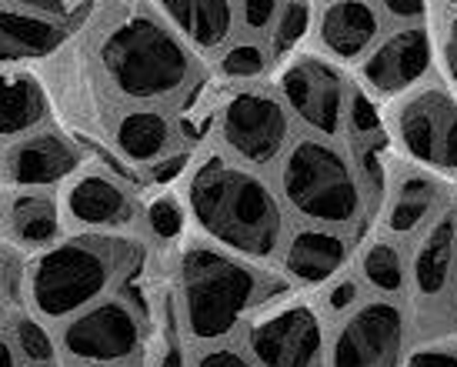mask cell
Returning <instances> with one entry per match:
<instances>
[{
    "label": "cell",
    "instance_id": "1",
    "mask_svg": "<svg viewBox=\"0 0 457 367\" xmlns=\"http://www.w3.org/2000/svg\"><path fill=\"white\" fill-rule=\"evenodd\" d=\"M184 211L204 241L230 254H241L254 264L280 257L287 241V207L280 194L228 154H207L184 180Z\"/></svg>",
    "mask_w": 457,
    "mask_h": 367
},
{
    "label": "cell",
    "instance_id": "2",
    "mask_svg": "<svg viewBox=\"0 0 457 367\" xmlns=\"http://www.w3.org/2000/svg\"><path fill=\"white\" fill-rule=\"evenodd\" d=\"M291 291V280L278 278L241 254L211 241H187L178 261L180 330L194 344L228 341L247 314Z\"/></svg>",
    "mask_w": 457,
    "mask_h": 367
},
{
    "label": "cell",
    "instance_id": "3",
    "mask_svg": "<svg viewBox=\"0 0 457 367\" xmlns=\"http://www.w3.org/2000/svg\"><path fill=\"white\" fill-rule=\"evenodd\" d=\"M97 63L120 101L161 107L180 97L201 74L194 47L154 11H124L107 24L97 44Z\"/></svg>",
    "mask_w": 457,
    "mask_h": 367
},
{
    "label": "cell",
    "instance_id": "4",
    "mask_svg": "<svg viewBox=\"0 0 457 367\" xmlns=\"http://www.w3.org/2000/svg\"><path fill=\"white\" fill-rule=\"evenodd\" d=\"M278 194L304 224L354 230L368 214L370 190L347 140L301 134L278 164Z\"/></svg>",
    "mask_w": 457,
    "mask_h": 367
},
{
    "label": "cell",
    "instance_id": "5",
    "mask_svg": "<svg viewBox=\"0 0 457 367\" xmlns=\"http://www.w3.org/2000/svg\"><path fill=\"white\" fill-rule=\"evenodd\" d=\"M134 244L111 234H77L27 264V301L37 317L71 321L114 291L134 271Z\"/></svg>",
    "mask_w": 457,
    "mask_h": 367
},
{
    "label": "cell",
    "instance_id": "6",
    "mask_svg": "<svg viewBox=\"0 0 457 367\" xmlns=\"http://www.w3.org/2000/svg\"><path fill=\"white\" fill-rule=\"evenodd\" d=\"M418 344L407 297L364 294L351 311L328 321L324 367H404Z\"/></svg>",
    "mask_w": 457,
    "mask_h": 367
},
{
    "label": "cell",
    "instance_id": "7",
    "mask_svg": "<svg viewBox=\"0 0 457 367\" xmlns=\"http://www.w3.org/2000/svg\"><path fill=\"white\" fill-rule=\"evenodd\" d=\"M384 130L401 161L457 180V94L447 84L424 80L387 104Z\"/></svg>",
    "mask_w": 457,
    "mask_h": 367
},
{
    "label": "cell",
    "instance_id": "8",
    "mask_svg": "<svg viewBox=\"0 0 457 367\" xmlns=\"http://www.w3.org/2000/svg\"><path fill=\"white\" fill-rule=\"evenodd\" d=\"M354 77L344 74L337 61L314 51H294L284 57L278 74V94L307 134L344 140L347 107H351Z\"/></svg>",
    "mask_w": 457,
    "mask_h": 367
},
{
    "label": "cell",
    "instance_id": "9",
    "mask_svg": "<svg viewBox=\"0 0 457 367\" xmlns=\"http://www.w3.org/2000/svg\"><path fill=\"white\" fill-rule=\"evenodd\" d=\"M217 138L228 157L251 167H274L294 144V117L278 90L241 88L217 117Z\"/></svg>",
    "mask_w": 457,
    "mask_h": 367
},
{
    "label": "cell",
    "instance_id": "10",
    "mask_svg": "<svg viewBox=\"0 0 457 367\" xmlns=\"http://www.w3.org/2000/svg\"><path fill=\"white\" fill-rule=\"evenodd\" d=\"M247 351L261 367H324L328 317L320 304L280 297L247 328Z\"/></svg>",
    "mask_w": 457,
    "mask_h": 367
},
{
    "label": "cell",
    "instance_id": "11",
    "mask_svg": "<svg viewBox=\"0 0 457 367\" xmlns=\"http://www.w3.org/2000/svg\"><path fill=\"white\" fill-rule=\"evenodd\" d=\"M61 351L74 364H130L144 351V324L130 301L107 294L64 321Z\"/></svg>",
    "mask_w": 457,
    "mask_h": 367
},
{
    "label": "cell",
    "instance_id": "12",
    "mask_svg": "<svg viewBox=\"0 0 457 367\" xmlns=\"http://www.w3.org/2000/svg\"><path fill=\"white\" fill-rule=\"evenodd\" d=\"M434 67H437L434 30L428 24H404L381 34L368 57L357 63L354 84L374 101L391 104L394 97L431 80Z\"/></svg>",
    "mask_w": 457,
    "mask_h": 367
},
{
    "label": "cell",
    "instance_id": "13",
    "mask_svg": "<svg viewBox=\"0 0 457 367\" xmlns=\"http://www.w3.org/2000/svg\"><path fill=\"white\" fill-rule=\"evenodd\" d=\"M457 180H447L434 171H424L418 164H391L384 180L381 201V224L378 230L401 244H411L420 230H428L441 214H447L457 204Z\"/></svg>",
    "mask_w": 457,
    "mask_h": 367
},
{
    "label": "cell",
    "instance_id": "14",
    "mask_svg": "<svg viewBox=\"0 0 457 367\" xmlns=\"http://www.w3.org/2000/svg\"><path fill=\"white\" fill-rule=\"evenodd\" d=\"M64 214L90 234H120L140 217L137 194L107 171H80L64 184Z\"/></svg>",
    "mask_w": 457,
    "mask_h": 367
},
{
    "label": "cell",
    "instance_id": "15",
    "mask_svg": "<svg viewBox=\"0 0 457 367\" xmlns=\"http://www.w3.org/2000/svg\"><path fill=\"white\" fill-rule=\"evenodd\" d=\"M80 167L84 151L54 127L17 138L4 154V178L17 190H47L67 184L80 174Z\"/></svg>",
    "mask_w": 457,
    "mask_h": 367
},
{
    "label": "cell",
    "instance_id": "16",
    "mask_svg": "<svg viewBox=\"0 0 457 367\" xmlns=\"http://www.w3.org/2000/svg\"><path fill=\"white\" fill-rule=\"evenodd\" d=\"M354 257V241L347 230L304 224L294 228L280 251V271L291 284L301 288H328L344 274Z\"/></svg>",
    "mask_w": 457,
    "mask_h": 367
},
{
    "label": "cell",
    "instance_id": "17",
    "mask_svg": "<svg viewBox=\"0 0 457 367\" xmlns=\"http://www.w3.org/2000/svg\"><path fill=\"white\" fill-rule=\"evenodd\" d=\"M384 17L374 0H324L314 13V38L324 57L344 63H361L381 40Z\"/></svg>",
    "mask_w": 457,
    "mask_h": 367
},
{
    "label": "cell",
    "instance_id": "18",
    "mask_svg": "<svg viewBox=\"0 0 457 367\" xmlns=\"http://www.w3.org/2000/svg\"><path fill=\"white\" fill-rule=\"evenodd\" d=\"M178 138V127L170 121L164 107H128L120 111L111 127V140L114 151L134 167H154L157 161H164L170 151V144Z\"/></svg>",
    "mask_w": 457,
    "mask_h": 367
},
{
    "label": "cell",
    "instance_id": "19",
    "mask_svg": "<svg viewBox=\"0 0 457 367\" xmlns=\"http://www.w3.org/2000/svg\"><path fill=\"white\" fill-rule=\"evenodd\" d=\"M157 13L197 51H220L234 34V0H154Z\"/></svg>",
    "mask_w": 457,
    "mask_h": 367
},
{
    "label": "cell",
    "instance_id": "20",
    "mask_svg": "<svg viewBox=\"0 0 457 367\" xmlns=\"http://www.w3.org/2000/svg\"><path fill=\"white\" fill-rule=\"evenodd\" d=\"M67 27L54 17L0 4V63L40 61L64 47Z\"/></svg>",
    "mask_w": 457,
    "mask_h": 367
},
{
    "label": "cell",
    "instance_id": "21",
    "mask_svg": "<svg viewBox=\"0 0 457 367\" xmlns=\"http://www.w3.org/2000/svg\"><path fill=\"white\" fill-rule=\"evenodd\" d=\"M47 121V94L37 77L0 71V140H17Z\"/></svg>",
    "mask_w": 457,
    "mask_h": 367
},
{
    "label": "cell",
    "instance_id": "22",
    "mask_svg": "<svg viewBox=\"0 0 457 367\" xmlns=\"http://www.w3.org/2000/svg\"><path fill=\"white\" fill-rule=\"evenodd\" d=\"M357 278L370 294L407 297V244L378 230L357 251Z\"/></svg>",
    "mask_w": 457,
    "mask_h": 367
},
{
    "label": "cell",
    "instance_id": "23",
    "mask_svg": "<svg viewBox=\"0 0 457 367\" xmlns=\"http://www.w3.org/2000/svg\"><path fill=\"white\" fill-rule=\"evenodd\" d=\"M7 230L21 247L44 251L61 238V207L40 190H21L7 204Z\"/></svg>",
    "mask_w": 457,
    "mask_h": 367
},
{
    "label": "cell",
    "instance_id": "24",
    "mask_svg": "<svg viewBox=\"0 0 457 367\" xmlns=\"http://www.w3.org/2000/svg\"><path fill=\"white\" fill-rule=\"evenodd\" d=\"M314 30V7L311 0H284L278 21L267 34V47H270V61H284L297 51V44Z\"/></svg>",
    "mask_w": 457,
    "mask_h": 367
},
{
    "label": "cell",
    "instance_id": "25",
    "mask_svg": "<svg viewBox=\"0 0 457 367\" xmlns=\"http://www.w3.org/2000/svg\"><path fill=\"white\" fill-rule=\"evenodd\" d=\"M11 344L13 351H17V357H24L30 367H47L57 361V341L51 338V330L40 324L37 317H17L11 324Z\"/></svg>",
    "mask_w": 457,
    "mask_h": 367
},
{
    "label": "cell",
    "instance_id": "26",
    "mask_svg": "<svg viewBox=\"0 0 457 367\" xmlns=\"http://www.w3.org/2000/svg\"><path fill=\"white\" fill-rule=\"evenodd\" d=\"M267 51L257 40H241V44H230L228 51L217 57V71L224 80H257L267 71Z\"/></svg>",
    "mask_w": 457,
    "mask_h": 367
},
{
    "label": "cell",
    "instance_id": "27",
    "mask_svg": "<svg viewBox=\"0 0 457 367\" xmlns=\"http://www.w3.org/2000/svg\"><path fill=\"white\" fill-rule=\"evenodd\" d=\"M184 217H187V211H184V204L178 201V197H170V194H161L157 201L147 204V211H144V221H147V230H151L157 241H178L180 230H184Z\"/></svg>",
    "mask_w": 457,
    "mask_h": 367
},
{
    "label": "cell",
    "instance_id": "28",
    "mask_svg": "<svg viewBox=\"0 0 457 367\" xmlns=\"http://www.w3.org/2000/svg\"><path fill=\"white\" fill-rule=\"evenodd\" d=\"M434 30V51H437V67L445 74V84L457 94V11H447Z\"/></svg>",
    "mask_w": 457,
    "mask_h": 367
},
{
    "label": "cell",
    "instance_id": "29",
    "mask_svg": "<svg viewBox=\"0 0 457 367\" xmlns=\"http://www.w3.org/2000/svg\"><path fill=\"white\" fill-rule=\"evenodd\" d=\"M194 367H261L254 361V354L244 347H234L228 341L214 344H197V354H194Z\"/></svg>",
    "mask_w": 457,
    "mask_h": 367
},
{
    "label": "cell",
    "instance_id": "30",
    "mask_svg": "<svg viewBox=\"0 0 457 367\" xmlns=\"http://www.w3.org/2000/svg\"><path fill=\"white\" fill-rule=\"evenodd\" d=\"M404 367H457V344L451 338H428L411 347Z\"/></svg>",
    "mask_w": 457,
    "mask_h": 367
},
{
    "label": "cell",
    "instance_id": "31",
    "mask_svg": "<svg viewBox=\"0 0 457 367\" xmlns=\"http://www.w3.org/2000/svg\"><path fill=\"white\" fill-rule=\"evenodd\" d=\"M381 17L394 21L397 27L404 24H428L431 17V0H374Z\"/></svg>",
    "mask_w": 457,
    "mask_h": 367
},
{
    "label": "cell",
    "instance_id": "32",
    "mask_svg": "<svg viewBox=\"0 0 457 367\" xmlns=\"http://www.w3.org/2000/svg\"><path fill=\"white\" fill-rule=\"evenodd\" d=\"M284 0H241V24L251 34H270Z\"/></svg>",
    "mask_w": 457,
    "mask_h": 367
},
{
    "label": "cell",
    "instance_id": "33",
    "mask_svg": "<svg viewBox=\"0 0 457 367\" xmlns=\"http://www.w3.org/2000/svg\"><path fill=\"white\" fill-rule=\"evenodd\" d=\"M187 164H191V154H187V151L167 154L164 161H157L154 167H147V180H151V184H157V188L174 184L178 178H184V174H187Z\"/></svg>",
    "mask_w": 457,
    "mask_h": 367
},
{
    "label": "cell",
    "instance_id": "34",
    "mask_svg": "<svg viewBox=\"0 0 457 367\" xmlns=\"http://www.w3.org/2000/svg\"><path fill=\"white\" fill-rule=\"evenodd\" d=\"M17 7H24V11H34V13H44V17H67V13L74 11L80 0H11Z\"/></svg>",
    "mask_w": 457,
    "mask_h": 367
},
{
    "label": "cell",
    "instance_id": "35",
    "mask_svg": "<svg viewBox=\"0 0 457 367\" xmlns=\"http://www.w3.org/2000/svg\"><path fill=\"white\" fill-rule=\"evenodd\" d=\"M157 367H187V357H184V344L180 338H167L164 351L157 357Z\"/></svg>",
    "mask_w": 457,
    "mask_h": 367
},
{
    "label": "cell",
    "instance_id": "36",
    "mask_svg": "<svg viewBox=\"0 0 457 367\" xmlns=\"http://www.w3.org/2000/svg\"><path fill=\"white\" fill-rule=\"evenodd\" d=\"M0 367H17V351L7 334H0Z\"/></svg>",
    "mask_w": 457,
    "mask_h": 367
},
{
    "label": "cell",
    "instance_id": "37",
    "mask_svg": "<svg viewBox=\"0 0 457 367\" xmlns=\"http://www.w3.org/2000/svg\"><path fill=\"white\" fill-rule=\"evenodd\" d=\"M437 4H441L445 11H457V0H437Z\"/></svg>",
    "mask_w": 457,
    "mask_h": 367
},
{
    "label": "cell",
    "instance_id": "38",
    "mask_svg": "<svg viewBox=\"0 0 457 367\" xmlns=\"http://www.w3.org/2000/svg\"><path fill=\"white\" fill-rule=\"evenodd\" d=\"M77 367H130V364H77Z\"/></svg>",
    "mask_w": 457,
    "mask_h": 367
},
{
    "label": "cell",
    "instance_id": "39",
    "mask_svg": "<svg viewBox=\"0 0 457 367\" xmlns=\"http://www.w3.org/2000/svg\"><path fill=\"white\" fill-rule=\"evenodd\" d=\"M454 311H457V278H454Z\"/></svg>",
    "mask_w": 457,
    "mask_h": 367
},
{
    "label": "cell",
    "instance_id": "40",
    "mask_svg": "<svg viewBox=\"0 0 457 367\" xmlns=\"http://www.w3.org/2000/svg\"><path fill=\"white\" fill-rule=\"evenodd\" d=\"M0 314H4V297H0Z\"/></svg>",
    "mask_w": 457,
    "mask_h": 367
},
{
    "label": "cell",
    "instance_id": "41",
    "mask_svg": "<svg viewBox=\"0 0 457 367\" xmlns=\"http://www.w3.org/2000/svg\"><path fill=\"white\" fill-rule=\"evenodd\" d=\"M47 367H54V364H47Z\"/></svg>",
    "mask_w": 457,
    "mask_h": 367
}]
</instances>
